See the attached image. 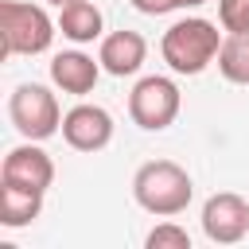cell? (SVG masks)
Segmentation results:
<instances>
[{"label": "cell", "instance_id": "cell-18", "mask_svg": "<svg viewBox=\"0 0 249 249\" xmlns=\"http://www.w3.org/2000/svg\"><path fill=\"white\" fill-rule=\"evenodd\" d=\"M51 4H58V8H62V4H70V0H51Z\"/></svg>", "mask_w": 249, "mask_h": 249}, {"label": "cell", "instance_id": "cell-9", "mask_svg": "<svg viewBox=\"0 0 249 249\" xmlns=\"http://www.w3.org/2000/svg\"><path fill=\"white\" fill-rule=\"evenodd\" d=\"M144 58H148V43H144L140 31L121 27V31L101 35L97 62H101L105 74H113V78H128V74H136V70L144 66Z\"/></svg>", "mask_w": 249, "mask_h": 249}, {"label": "cell", "instance_id": "cell-1", "mask_svg": "<svg viewBox=\"0 0 249 249\" xmlns=\"http://www.w3.org/2000/svg\"><path fill=\"white\" fill-rule=\"evenodd\" d=\"M191 195H195V183L187 167H179L175 160H148L132 175V198L156 218L183 214L191 206Z\"/></svg>", "mask_w": 249, "mask_h": 249}, {"label": "cell", "instance_id": "cell-14", "mask_svg": "<svg viewBox=\"0 0 249 249\" xmlns=\"http://www.w3.org/2000/svg\"><path fill=\"white\" fill-rule=\"evenodd\" d=\"M144 249H191V233L175 222H160L148 237H144Z\"/></svg>", "mask_w": 249, "mask_h": 249}, {"label": "cell", "instance_id": "cell-4", "mask_svg": "<svg viewBox=\"0 0 249 249\" xmlns=\"http://www.w3.org/2000/svg\"><path fill=\"white\" fill-rule=\"evenodd\" d=\"M8 117L16 124V132L23 140H47L54 132H62V109L58 97L43 86V82H23L12 89L8 97Z\"/></svg>", "mask_w": 249, "mask_h": 249}, {"label": "cell", "instance_id": "cell-16", "mask_svg": "<svg viewBox=\"0 0 249 249\" xmlns=\"http://www.w3.org/2000/svg\"><path fill=\"white\" fill-rule=\"evenodd\" d=\"M140 16H167V12H175V8H183L179 0H128Z\"/></svg>", "mask_w": 249, "mask_h": 249}, {"label": "cell", "instance_id": "cell-2", "mask_svg": "<svg viewBox=\"0 0 249 249\" xmlns=\"http://www.w3.org/2000/svg\"><path fill=\"white\" fill-rule=\"evenodd\" d=\"M222 51V31L202 19V16H187V19H175L163 39H160V54L163 62L175 70V74H202Z\"/></svg>", "mask_w": 249, "mask_h": 249}, {"label": "cell", "instance_id": "cell-15", "mask_svg": "<svg viewBox=\"0 0 249 249\" xmlns=\"http://www.w3.org/2000/svg\"><path fill=\"white\" fill-rule=\"evenodd\" d=\"M218 23L226 31H249V0H218Z\"/></svg>", "mask_w": 249, "mask_h": 249}, {"label": "cell", "instance_id": "cell-8", "mask_svg": "<svg viewBox=\"0 0 249 249\" xmlns=\"http://www.w3.org/2000/svg\"><path fill=\"white\" fill-rule=\"evenodd\" d=\"M62 140L74 152H101L113 140V117L101 105H74L62 113Z\"/></svg>", "mask_w": 249, "mask_h": 249}, {"label": "cell", "instance_id": "cell-11", "mask_svg": "<svg viewBox=\"0 0 249 249\" xmlns=\"http://www.w3.org/2000/svg\"><path fill=\"white\" fill-rule=\"evenodd\" d=\"M43 214V191H27L16 183L0 179V226L8 230H23Z\"/></svg>", "mask_w": 249, "mask_h": 249}, {"label": "cell", "instance_id": "cell-12", "mask_svg": "<svg viewBox=\"0 0 249 249\" xmlns=\"http://www.w3.org/2000/svg\"><path fill=\"white\" fill-rule=\"evenodd\" d=\"M101 8L93 0H70L58 8V31L70 39V43H93L101 39Z\"/></svg>", "mask_w": 249, "mask_h": 249}, {"label": "cell", "instance_id": "cell-6", "mask_svg": "<svg viewBox=\"0 0 249 249\" xmlns=\"http://www.w3.org/2000/svg\"><path fill=\"white\" fill-rule=\"evenodd\" d=\"M202 233L214 245H237L249 233V202L233 191H218L202 202Z\"/></svg>", "mask_w": 249, "mask_h": 249}, {"label": "cell", "instance_id": "cell-17", "mask_svg": "<svg viewBox=\"0 0 249 249\" xmlns=\"http://www.w3.org/2000/svg\"><path fill=\"white\" fill-rule=\"evenodd\" d=\"M183 8H198V4H206V0H179Z\"/></svg>", "mask_w": 249, "mask_h": 249}, {"label": "cell", "instance_id": "cell-7", "mask_svg": "<svg viewBox=\"0 0 249 249\" xmlns=\"http://www.w3.org/2000/svg\"><path fill=\"white\" fill-rule=\"evenodd\" d=\"M0 179L47 195V187L54 183V160L39 148V140H23V144H16V148L4 156V163H0Z\"/></svg>", "mask_w": 249, "mask_h": 249}, {"label": "cell", "instance_id": "cell-13", "mask_svg": "<svg viewBox=\"0 0 249 249\" xmlns=\"http://www.w3.org/2000/svg\"><path fill=\"white\" fill-rule=\"evenodd\" d=\"M218 70L233 86H249V31H226L218 51Z\"/></svg>", "mask_w": 249, "mask_h": 249}, {"label": "cell", "instance_id": "cell-3", "mask_svg": "<svg viewBox=\"0 0 249 249\" xmlns=\"http://www.w3.org/2000/svg\"><path fill=\"white\" fill-rule=\"evenodd\" d=\"M58 19H51L39 4L0 0V54H43L54 43Z\"/></svg>", "mask_w": 249, "mask_h": 249}, {"label": "cell", "instance_id": "cell-10", "mask_svg": "<svg viewBox=\"0 0 249 249\" xmlns=\"http://www.w3.org/2000/svg\"><path fill=\"white\" fill-rule=\"evenodd\" d=\"M97 78H101V62H93V58L82 54V51H62V54L51 58V82H54L62 93L86 97V93H93Z\"/></svg>", "mask_w": 249, "mask_h": 249}, {"label": "cell", "instance_id": "cell-5", "mask_svg": "<svg viewBox=\"0 0 249 249\" xmlns=\"http://www.w3.org/2000/svg\"><path fill=\"white\" fill-rule=\"evenodd\" d=\"M179 105H183L179 86H175L171 78H163V74L140 78V82L132 86V93H128V117H132V124H140L144 132H163L167 124H175Z\"/></svg>", "mask_w": 249, "mask_h": 249}]
</instances>
